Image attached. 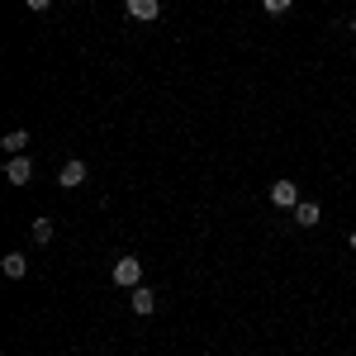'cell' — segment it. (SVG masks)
I'll use <instances>...</instances> for the list:
<instances>
[{
    "label": "cell",
    "mask_w": 356,
    "mask_h": 356,
    "mask_svg": "<svg viewBox=\"0 0 356 356\" xmlns=\"http://www.w3.org/2000/svg\"><path fill=\"white\" fill-rule=\"evenodd\" d=\"M114 285L138 290V285H143V261H138V257H119V261H114Z\"/></svg>",
    "instance_id": "obj_1"
},
{
    "label": "cell",
    "mask_w": 356,
    "mask_h": 356,
    "mask_svg": "<svg viewBox=\"0 0 356 356\" xmlns=\"http://www.w3.org/2000/svg\"><path fill=\"white\" fill-rule=\"evenodd\" d=\"M5 181H10V186H29V181H33V157H29V152L10 157V162H5Z\"/></svg>",
    "instance_id": "obj_2"
},
{
    "label": "cell",
    "mask_w": 356,
    "mask_h": 356,
    "mask_svg": "<svg viewBox=\"0 0 356 356\" xmlns=\"http://www.w3.org/2000/svg\"><path fill=\"white\" fill-rule=\"evenodd\" d=\"M57 186H62V191H76V186H86V162H81V157L62 162V171H57Z\"/></svg>",
    "instance_id": "obj_3"
},
{
    "label": "cell",
    "mask_w": 356,
    "mask_h": 356,
    "mask_svg": "<svg viewBox=\"0 0 356 356\" xmlns=\"http://www.w3.org/2000/svg\"><path fill=\"white\" fill-rule=\"evenodd\" d=\"M271 204L275 209H295L300 204V186L295 181H271Z\"/></svg>",
    "instance_id": "obj_4"
},
{
    "label": "cell",
    "mask_w": 356,
    "mask_h": 356,
    "mask_svg": "<svg viewBox=\"0 0 356 356\" xmlns=\"http://www.w3.org/2000/svg\"><path fill=\"white\" fill-rule=\"evenodd\" d=\"M129 309H134L138 318H147V314L157 309V295H152L147 285H138V290H129Z\"/></svg>",
    "instance_id": "obj_5"
},
{
    "label": "cell",
    "mask_w": 356,
    "mask_h": 356,
    "mask_svg": "<svg viewBox=\"0 0 356 356\" xmlns=\"http://www.w3.org/2000/svg\"><path fill=\"white\" fill-rule=\"evenodd\" d=\"M124 10L134 15L138 24H152V19L162 15V5H157V0H124Z\"/></svg>",
    "instance_id": "obj_6"
},
{
    "label": "cell",
    "mask_w": 356,
    "mask_h": 356,
    "mask_svg": "<svg viewBox=\"0 0 356 356\" xmlns=\"http://www.w3.org/2000/svg\"><path fill=\"white\" fill-rule=\"evenodd\" d=\"M295 223H300V228H318V223H323V209H318L314 200H300V204H295Z\"/></svg>",
    "instance_id": "obj_7"
},
{
    "label": "cell",
    "mask_w": 356,
    "mask_h": 356,
    "mask_svg": "<svg viewBox=\"0 0 356 356\" xmlns=\"http://www.w3.org/2000/svg\"><path fill=\"white\" fill-rule=\"evenodd\" d=\"M0 271L10 275V280H24V275H29V257H24V252H5Z\"/></svg>",
    "instance_id": "obj_8"
},
{
    "label": "cell",
    "mask_w": 356,
    "mask_h": 356,
    "mask_svg": "<svg viewBox=\"0 0 356 356\" xmlns=\"http://www.w3.org/2000/svg\"><path fill=\"white\" fill-rule=\"evenodd\" d=\"M0 147H5L10 157H19V152H29V129H10V134L0 138Z\"/></svg>",
    "instance_id": "obj_9"
},
{
    "label": "cell",
    "mask_w": 356,
    "mask_h": 356,
    "mask_svg": "<svg viewBox=\"0 0 356 356\" xmlns=\"http://www.w3.org/2000/svg\"><path fill=\"white\" fill-rule=\"evenodd\" d=\"M53 233H57L53 219H33V243H38V247H48V243H53Z\"/></svg>",
    "instance_id": "obj_10"
},
{
    "label": "cell",
    "mask_w": 356,
    "mask_h": 356,
    "mask_svg": "<svg viewBox=\"0 0 356 356\" xmlns=\"http://www.w3.org/2000/svg\"><path fill=\"white\" fill-rule=\"evenodd\" d=\"M290 5H295V0H261V10H266V15H285Z\"/></svg>",
    "instance_id": "obj_11"
},
{
    "label": "cell",
    "mask_w": 356,
    "mask_h": 356,
    "mask_svg": "<svg viewBox=\"0 0 356 356\" xmlns=\"http://www.w3.org/2000/svg\"><path fill=\"white\" fill-rule=\"evenodd\" d=\"M29 10H33V15H48V10H53V0H29Z\"/></svg>",
    "instance_id": "obj_12"
},
{
    "label": "cell",
    "mask_w": 356,
    "mask_h": 356,
    "mask_svg": "<svg viewBox=\"0 0 356 356\" xmlns=\"http://www.w3.org/2000/svg\"><path fill=\"white\" fill-rule=\"evenodd\" d=\"M347 243H352V252H356V228H352V238H347Z\"/></svg>",
    "instance_id": "obj_13"
},
{
    "label": "cell",
    "mask_w": 356,
    "mask_h": 356,
    "mask_svg": "<svg viewBox=\"0 0 356 356\" xmlns=\"http://www.w3.org/2000/svg\"><path fill=\"white\" fill-rule=\"evenodd\" d=\"M352 29H356V15H352Z\"/></svg>",
    "instance_id": "obj_14"
},
{
    "label": "cell",
    "mask_w": 356,
    "mask_h": 356,
    "mask_svg": "<svg viewBox=\"0 0 356 356\" xmlns=\"http://www.w3.org/2000/svg\"><path fill=\"white\" fill-rule=\"evenodd\" d=\"M352 57H356V53H352Z\"/></svg>",
    "instance_id": "obj_15"
}]
</instances>
